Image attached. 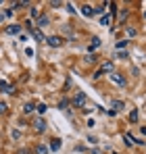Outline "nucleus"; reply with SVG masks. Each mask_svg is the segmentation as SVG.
I'll use <instances>...</instances> for the list:
<instances>
[{"mask_svg": "<svg viewBox=\"0 0 146 154\" xmlns=\"http://www.w3.org/2000/svg\"><path fill=\"white\" fill-rule=\"evenodd\" d=\"M46 108H48V106H46L44 102H42V104H38V106H36V110H38L40 115H44V112H46Z\"/></svg>", "mask_w": 146, "mask_h": 154, "instance_id": "412c9836", "label": "nucleus"}, {"mask_svg": "<svg viewBox=\"0 0 146 154\" xmlns=\"http://www.w3.org/2000/svg\"><path fill=\"white\" fill-rule=\"evenodd\" d=\"M46 127H48V125H46V121H44L42 117H38V119L33 121V131H36V133H44Z\"/></svg>", "mask_w": 146, "mask_h": 154, "instance_id": "7ed1b4c3", "label": "nucleus"}, {"mask_svg": "<svg viewBox=\"0 0 146 154\" xmlns=\"http://www.w3.org/2000/svg\"><path fill=\"white\" fill-rule=\"evenodd\" d=\"M0 21H2V15H0Z\"/></svg>", "mask_w": 146, "mask_h": 154, "instance_id": "c85d7f7f", "label": "nucleus"}, {"mask_svg": "<svg viewBox=\"0 0 146 154\" xmlns=\"http://www.w3.org/2000/svg\"><path fill=\"white\" fill-rule=\"evenodd\" d=\"M125 46H127V40H121V42H117V48H119V50H121V48H125Z\"/></svg>", "mask_w": 146, "mask_h": 154, "instance_id": "b1692460", "label": "nucleus"}, {"mask_svg": "<svg viewBox=\"0 0 146 154\" xmlns=\"http://www.w3.org/2000/svg\"><path fill=\"white\" fill-rule=\"evenodd\" d=\"M98 58H96V54H88L86 56V63H96Z\"/></svg>", "mask_w": 146, "mask_h": 154, "instance_id": "4be33fe9", "label": "nucleus"}, {"mask_svg": "<svg viewBox=\"0 0 146 154\" xmlns=\"http://www.w3.org/2000/svg\"><path fill=\"white\" fill-rule=\"evenodd\" d=\"M36 154H48V148H46L44 144H38V146H36Z\"/></svg>", "mask_w": 146, "mask_h": 154, "instance_id": "ddd939ff", "label": "nucleus"}, {"mask_svg": "<svg viewBox=\"0 0 146 154\" xmlns=\"http://www.w3.org/2000/svg\"><path fill=\"white\" fill-rule=\"evenodd\" d=\"M59 108H61V110H65L67 115H71V112H69V100H67V98H63V100L59 102Z\"/></svg>", "mask_w": 146, "mask_h": 154, "instance_id": "9d476101", "label": "nucleus"}, {"mask_svg": "<svg viewBox=\"0 0 146 154\" xmlns=\"http://www.w3.org/2000/svg\"><path fill=\"white\" fill-rule=\"evenodd\" d=\"M100 71H102V73H106V71H113V63H111V60H109V63H104V65L100 67Z\"/></svg>", "mask_w": 146, "mask_h": 154, "instance_id": "dca6fc26", "label": "nucleus"}, {"mask_svg": "<svg viewBox=\"0 0 146 154\" xmlns=\"http://www.w3.org/2000/svg\"><path fill=\"white\" fill-rule=\"evenodd\" d=\"M33 108H36L33 104H31V102H27V104H25V106H23V112H25V115H29V112H31Z\"/></svg>", "mask_w": 146, "mask_h": 154, "instance_id": "6ab92c4d", "label": "nucleus"}, {"mask_svg": "<svg viewBox=\"0 0 146 154\" xmlns=\"http://www.w3.org/2000/svg\"><path fill=\"white\" fill-rule=\"evenodd\" d=\"M123 144H125V146H134V144H136V140H134L129 133H123Z\"/></svg>", "mask_w": 146, "mask_h": 154, "instance_id": "9b49d317", "label": "nucleus"}, {"mask_svg": "<svg viewBox=\"0 0 146 154\" xmlns=\"http://www.w3.org/2000/svg\"><path fill=\"white\" fill-rule=\"evenodd\" d=\"M100 46V38H92V44H90V50H96Z\"/></svg>", "mask_w": 146, "mask_h": 154, "instance_id": "f3484780", "label": "nucleus"}, {"mask_svg": "<svg viewBox=\"0 0 146 154\" xmlns=\"http://www.w3.org/2000/svg\"><path fill=\"white\" fill-rule=\"evenodd\" d=\"M48 21H50V19L46 17V15H40V17H38V25H36V27H38V29H40V27H46V25H48Z\"/></svg>", "mask_w": 146, "mask_h": 154, "instance_id": "0eeeda50", "label": "nucleus"}, {"mask_svg": "<svg viewBox=\"0 0 146 154\" xmlns=\"http://www.w3.org/2000/svg\"><path fill=\"white\" fill-rule=\"evenodd\" d=\"M86 104H88V96L84 94V92H77L75 94V98H73V106H77V108H86Z\"/></svg>", "mask_w": 146, "mask_h": 154, "instance_id": "f257e3e1", "label": "nucleus"}, {"mask_svg": "<svg viewBox=\"0 0 146 154\" xmlns=\"http://www.w3.org/2000/svg\"><path fill=\"white\" fill-rule=\"evenodd\" d=\"M92 11H94V15H102V6H94Z\"/></svg>", "mask_w": 146, "mask_h": 154, "instance_id": "a878e982", "label": "nucleus"}, {"mask_svg": "<svg viewBox=\"0 0 146 154\" xmlns=\"http://www.w3.org/2000/svg\"><path fill=\"white\" fill-rule=\"evenodd\" d=\"M102 75H104V73H102V71H100V69H98L96 73H94V79H100V77H102Z\"/></svg>", "mask_w": 146, "mask_h": 154, "instance_id": "bb28decb", "label": "nucleus"}, {"mask_svg": "<svg viewBox=\"0 0 146 154\" xmlns=\"http://www.w3.org/2000/svg\"><path fill=\"white\" fill-rule=\"evenodd\" d=\"M125 33H127V38H136V29H132V27L125 29Z\"/></svg>", "mask_w": 146, "mask_h": 154, "instance_id": "5701e85b", "label": "nucleus"}, {"mask_svg": "<svg viewBox=\"0 0 146 154\" xmlns=\"http://www.w3.org/2000/svg\"><path fill=\"white\" fill-rule=\"evenodd\" d=\"M111 108L117 112V110H121V108H125V104L121 102V100H111Z\"/></svg>", "mask_w": 146, "mask_h": 154, "instance_id": "1a4fd4ad", "label": "nucleus"}, {"mask_svg": "<svg viewBox=\"0 0 146 154\" xmlns=\"http://www.w3.org/2000/svg\"><path fill=\"white\" fill-rule=\"evenodd\" d=\"M81 13H84L86 17H92V15H94V11H92V6H88V4H86V6H81Z\"/></svg>", "mask_w": 146, "mask_h": 154, "instance_id": "4468645a", "label": "nucleus"}, {"mask_svg": "<svg viewBox=\"0 0 146 154\" xmlns=\"http://www.w3.org/2000/svg\"><path fill=\"white\" fill-rule=\"evenodd\" d=\"M21 6H27V0H21V2H13L11 8H21Z\"/></svg>", "mask_w": 146, "mask_h": 154, "instance_id": "a211bd4d", "label": "nucleus"}, {"mask_svg": "<svg viewBox=\"0 0 146 154\" xmlns=\"http://www.w3.org/2000/svg\"><path fill=\"white\" fill-rule=\"evenodd\" d=\"M144 19H146V11H144Z\"/></svg>", "mask_w": 146, "mask_h": 154, "instance_id": "cd10ccee", "label": "nucleus"}, {"mask_svg": "<svg viewBox=\"0 0 146 154\" xmlns=\"http://www.w3.org/2000/svg\"><path fill=\"white\" fill-rule=\"evenodd\" d=\"M59 148H61V140H52V144H50V150H52V152H59Z\"/></svg>", "mask_w": 146, "mask_h": 154, "instance_id": "2eb2a0df", "label": "nucleus"}, {"mask_svg": "<svg viewBox=\"0 0 146 154\" xmlns=\"http://www.w3.org/2000/svg\"><path fill=\"white\" fill-rule=\"evenodd\" d=\"M6 108H8L6 104H4V102H0V115H4V112H6Z\"/></svg>", "mask_w": 146, "mask_h": 154, "instance_id": "393cba45", "label": "nucleus"}, {"mask_svg": "<svg viewBox=\"0 0 146 154\" xmlns=\"http://www.w3.org/2000/svg\"><path fill=\"white\" fill-rule=\"evenodd\" d=\"M6 33H8V35H17V33H21V25H8V27H6Z\"/></svg>", "mask_w": 146, "mask_h": 154, "instance_id": "423d86ee", "label": "nucleus"}, {"mask_svg": "<svg viewBox=\"0 0 146 154\" xmlns=\"http://www.w3.org/2000/svg\"><path fill=\"white\" fill-rule=\"evenodd\" d=\"M129 121H132V123H136V121H138V110H136V108L129 112Z\"/></svg>", "mask_w": 146, "mask_h": 154, "instance_id": "aec40b11", "label": "nucleus"}, {"mask_svg": "<svg viewBox=\"0 0 146 154\" xmlns=\"http://www.w3.org/2000/svg\"><path fill=\"white\" fill-rule=\"evenodd\" d=\"M0 92H4V94H13V92H15V88H13V85H8L6 81H0Z\"/></svg>", "mask_w": 146, "mask_h": 154, "instance_id": "39448f33", "label": "nucleus"}, {"mask_svg": "<svg viewBox=\"0 0 146 154\" xmlns=\"http://www.w3.org/2000/svg\"><path fill=\"white\" fill-rule=\"evenodd\" d=\"M46 42H48V46H50V48H61L65 40H63L61 35H50V38H46Z\"/></svg>", "mask_w": 146, "mask_h": 154, "instance_id": "f03ea898", "label": "nucleus"}, {"mask_svg": "<svg viewBox=\"0 0 146 154\" xmlns=\"http://www.w3.org/2000/svg\"><path fill=\"white\" fill-rule=\"evenodd\" d=\"M111 21H113V15H102L100 17V25H109Z\"/></svg>", "mask_w": 146, "mask_h": 154, "instance_id": "f8f14e48", "label": "nucleus"}, {"mask_svg": "<svg viewBox=\"0 0 146 154\" xmlns=\"http://www.w3.org/2000/svg\"><path fill=\"white\" fill-rule=\"evenodd\" d=\"M31 33H33V38H36L38 42H46V38H44V33H42V31H40L38 27H33V31H31Z\"/></svg>", "mask_w": 146, "mask_h": 154, "instance_id": "6e6552de", "label": "nucleus"}, {"mask_svg": "<svg viewBox=\"0 0 146 154\" xmlns=\"http://www.w3.org/2000/svg\"><path fill=\"white\" fill-rule=\"evenodd\" d=\"M111 79H113L117 85H121V88H123V85H127V79H125L121 73H111Z\"/></svg>", "mask_w": 146, "mask_h": 154, "instance_id": "20e7f679", "label": "nucleus"}]
</instances>
